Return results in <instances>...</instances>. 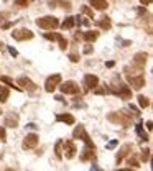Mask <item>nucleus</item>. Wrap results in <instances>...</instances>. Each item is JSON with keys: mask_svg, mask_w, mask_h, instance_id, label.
I'll list each match as a JSON object with an SVG mask.
<instances>
[{"mask_svg": "<svg viewBox=\"0 0 153 171\" xmlns=\"http://www.w3.org/2000/svg\"><path fill=\"white\" fill-rule=\"evenodd\" d=\"M83 13L84 15H87L89 18H94V10H91L89 7H86V5L83 7Z\"/></svg>", "mask_w": 153, "mask_h": 171, "instance_id": "obj_29", "label": "nucleus"}, {"mask_svg": "<svg viewBox=\"0 0 153 171\" xmlns=\"http://www.w3.org/2000/svg\"><path fill=\"white\" fill-rule=\"evenodd\" d=\"M130 110H132L133 114H138V109H137L135 105H132V104H130Z\"/></svg>", "mask_w": 153, "mask_h": 171, "instance_id": "obj_43", "label": "nucleus"}, {"mask_svg": "<svg viewBox=\"0 0 153 171\" xmlns=\"http://www.w3.org/2000/svg\"><path fill=\"white\" fill-rule=\"evenodd\" d=\"M59 84H61V76L59 74H53L50 76L45 82V91L46 92H54V89L58 87Z\"/></svg>", "mask_w": 153, "mask_h": 171, "instance_id": "obj_4", "label": "nucleus"}, {"mask_svg": "<svg viewBox=\"0 0 153 171\" xmlns=\"http://www.w3.org/2000/svg\"><path fill=\"white\" fill-rule=\"evenodd\" d=\"M0 114H2V109H0Z\"/></svg>", "mask_w": 153, "mask_h": 171, "instance_id": "obj_49", "label": "nucleus"}, {"mask_svg": "<svg viewBox=\"0 0 153 171\" xmlns=\"http://www.w3.org/2000/svg\"><path fill=\"white\" fill-rule=\"evenodd\" d=\"M128 82L132 84V87L133 89H137V91H138V89H142L145 86V77L143 76H128Z\"/></svg>", "mask_w": 153, "mask_h": 171, "instance_id": "obj_11", "label": "nucleus"}, {"mask_svg": "<svg viewBox=\"0 0 153 171\" xmlns=\"http://www.w3.org/2000/svg\"><path fill=\"white\" fill-rule=\"evenodd\" d=\"M0 81H2V82H4V84H7L9 87H13V89H15V91H21V89L18 87V86H15V84H13V81L10 79L9 76H0Z\"/></svg>", "mask_w": 153, "mask_h": 171, "instance_id": "obj_22", "label": "nucleus"}, {"mask_svg": "<svg viewBox=\"0 0 153 171\" xmlns=\"http://www.w3.org/2000/svg\"><path fill=\"white\" fill-rule=\"evenodd\" d=\"M12 25H13V21H7V23H2V28H4V30H9Z\"/></svg>", "mask_w": 153, "mask_h": 171, "instance_id": "obj_39", "label": "nucleus"}, {"mask_svg": "<svg viewBox=\"0 0 153 171\" xmlns=\"http://www.w3.org/2000/svg\"><path fill=\"white\" fill-rule=\"evenodd\" d=\"M114 94H117V96H120L122 99H130L132 97V89L128 87V86H125V84H119V87L117 89H110Z\"/></svg>", "mask_w": 153, "mask_h": 171, "instance_id": "obj_6", "label": "nucleus"}, {"mask_svg": "<svg viewBox=\"0 0 153 171\" xmlns=\"http://www.w3.org/2000/svg\"><path fill=\"white\" fill-rule=\"evenodd\" d=\"M109 120L115 122V123H124V125H127L128 123V117L127 115H124V112H112V114H109Z\"/></svg>", "mask_w": 153, "mask_h": 171, "instance_id": "obj_8", "label": "nucleus"}, {"mask_svg": "<svg viewBox=\"0 0 153 171\" xmlns=\"http://www.w3.org/2000/svg\"><path fill=\"white\" fill-rule=\"evenodd\" d=\"M26 127H28L30 130H36V125H35V123H28Z\"/></svg>", "mask_w": 153, "mask_h": 171, "instance_id": "obj_45", "label": "nucleus"}, {"mask_svg": "<svg viewBox=\"0 0 153 171\" xmlns=\"http://www.w3.org/2000/svg\"><path fill=\"white\" fill-rule=\"evenodd\" d=\"M84 86L87 89H95L99 86V77L94 74H86L84 76Z\"/></svg>", "mask_w": 153, "mask_h": 171, "instance_id": "obj_10", "label": "nucleus"}, {"mask_svg": "<svg viewBox=\"0 0 153 171\" xmlns=\"http://www.w3.org/2000/svg\"><path fill=\"white\" fill-rule=\"evenodd\" d=\"M59 91L63 94H78L79 92V86L74 81H66V82L59 84Z\"/></svg>", "mask_w": 153, "mask_h": 171, "instance_id": "obj_5", "label": "nucleus"}, {"mask_svg": "<svg viewBox=\"0 0 153 171\" xmlns=\"http://www.w3.org/2000/svg\"><path fill=\"white\" fill-rule=\"evenodd\" d=\"M5 17H7V13H0V25H2V23H4Z\"/></svg>", "mask_w": 153, "mask_h": 171, "instance_id": "obj_42", "label": "nucleus"}, {"mask_svg": "<svg viewBox=\"0 0 153 171\" xmlns=\"http://www.w3.org/2000/svg\"><path fill=\"white\" fill-rule=\"evenodd\" d=\"M61 36L63 35H59V33H45V38L46 40H51V41H58Z\"/></svg>", "mask_w": 153, "mask_h": 171, "instance_id": "obj_28", "label": "nucleus"}, {"mask_svg": "<svg viewBox=\"0 0 153 171\" xmlns=\"http://www.w3.org/2000/svg\"><path fill=\"white\" fill-rule=\"evenodd\" d=\"M92 53V46L91 45H86L84 46V54H91Z\"/></svg>", "mask_w": 153, "mask_h": 171, "instance_id": "obj_36", "label": "nucleus"}, {"mask_svg": "<svg viewBox=\"0 0 153 171\" xmlns=\"http://www.w3.org/2000/svg\"><path fill=\"white\" fill-rule=\"evenodd\" d=\"M83 38L86 40L87 43H92V41H95V40L99 38V31H95V30H89V31L83 33Z\"/></svg>", "mask_w": 153, "mask_h": 171, "instance_id": "obj_16", "label": "nucleus"}, {"mask_svg": "<svg viewBox=\"0 0 153 171\" xmlns=\"http://www.w3.org/2000/svg\"><path fill=\"white\" fill-rule=\"evenodd\" d=\"M38 145V135L36 133H28L23 140V148H35Z\"/></svg>", "mask_w": 153, "mask_h": 171, "instance_id": "obj_13", "label": "nucleus"}, {"mask_svg": "<svg viewBox=\"0 0 153 171\" xmlns=\"http://www.w3.org/2000/svg\"><path fill=\"white\" fill-rule=\"evenodd\" d=\"M115 171H130V168H124V170H115Z\"/></svg>", "mask_w": 153, "mask_h": 171, "instance_id": "obj_47", "label": "nucleus"}, {"mask_svg": "<svg viewBox=\"0 0 153 171\" xmlns=\"http://www.w3.org/2000/svg\"><path fill=\"white\" fill-rule=\"evenodd\" d=\"M147 61H148V54L145 53V51H138V53H135V56H133V63L138 67H143L145 64H147Z\"/></svg>", "mask_w": 153, "mask_h": 171, "instance_id": "obj_12", "label": "nucleus"}, {"mask_svg": "<svg viewBox=\"0 0 153 171\" xmlns=\"http://www.w3.org/2000/svg\"><path fill=\"white\" fill-rule=\"evenodd\" d=\"M5 125L10 127V128H15L18 125V115H13V114H9L5 117Z\"/></svg>", "mask_w": 153, "mask_h": 171, "instance_id": "obj_15", "label": "nucleus"}, {"mask_svg": "<svg viewBox=\"0 0 153 171\" xmlns=\"http://www.w3.org/2000/svg\"><path fill=\"white\" fill-rule=\"evenodd\" d=\"M63 145H64V151H66V158L73 160L76 156V151H78L74 142H73V140H68V142H63Z\"/></svg>", "mask_w": 153, "mask_h": 171, "instance_id": "obj_7", "label": "nucleus"}, {"mask_svg": "<svg viewBox=\"0 0 153 171\" xmlns=\"http://www.w3.org/2000/svg\"><path fill=\"white\" fill-rule=\"evenodd\" d=\"M105 66H107V67H114V66H115V63H114V61H107Z\"/></svg>", "mask_w": 153, "mask_h": 171, "instance_id": "obj_44", "label": "nucleus"}, {"mask_svg": "<svg viewBox=\"0 0 153 171\" xmlns=\"http://www.w3.org/2000/svg\"><path fill=\"white\" fill-rule=\"evenodd\" d=\"M128 165H130V166H140V165H138V161H137V158H128Z\"/></svg>", "mask_w": 153, "mask_h": 171, "instance_id": "obj_34", "label": "nucleus"}, {"mask_svg": "<svg viewBox=\"0 0 153 171\" xmlns=\"http://www.w3.org/2000/svg\"><path fill=\"white\" fill-rule=\"evenodd\" d=\"M30 2H31V0H15V5L20 7V9H23V7H28Z\"/></svg>", "mask_w": 153, "mask_h": 171, "instance_id": "obj_30", "label": "nucleus"}, {"mask_svg": "<svg viewBox=\"0 0 153 171\" xmlns=\"http://www.w3.org/2000/svg\"><path fill=\"white\" fill-rule=\"evenodd\" d=\"M74 23H76V18H74V17H68L66 20L61 23V26H63L64 30H71L73 26H74Z\"/></svg>", "mask_w": 153, "mask_h": 171, "instance_id": "obj_23", "label": "nucleus"}, {"mask_svg": "<svg viewBox=\"0 0 153 171\" xmlns=\"http://www.w3.org/2000/svg\"><path fill=\"white\" fill-rule=\"evenodd\" d=\"M56 120L58 122H64V123H68V125H73L76 122L74 115H71V114H58L56 115Z\"/></svg>", "mask_w": 153, "mask_h": 171, "instance_id": "obj_14", "label": "nucleus"}, {"mask_svg": "<svg viewBox=\"0 0 153 171\" xmlns=\"http://www.w3.org/2000/svg\"><path fill=\"white\" fill-rule=\"evenodd\" d=\"M92 155H94V146H84L83 153H81V160L87 161L89 158H92Z\"/></svg>", "mask_w": 153, "mask_h": 171, "instance_id": "obj_19", "label": "nucleus"}, {"mask_svg": "<svg viewBox=\"0 0 153 171\" xmlns=\"http://www.w3.org/2000/svg\"><path fill=\"white\" fill-rule=\"evenodd\" d=\"M7 140V133H5V128L0 127V142H5Z\"/></svg>", "mask_w": 153, "mask_h": 171, "instance_id": "obj_33", "label": "nucleus"}, {"mask_svg": "<svg viewBox=\"0 0 153 171\" xmlns=\"http://www.w3.org/2000/svg\"><path fill=\"white\" fill-rule=\"evenodd\" d=\"M135 128H137V133L140 135V138H142V140H143V142H147V140H150V138H148V135H147V133H145V132H143V127H142V123H137V127H135Z\"/></svg>", "mask_w": 153, "mask_h": 171, "instance_id": "obj_24", "label": "nucleus"}, {"mask_svg": "<svg viewBox=\"0 0 153 171\" xmlns=\"http://www.w3.org/2000/svg\"><path fill=\"white\" fill-rule=\"evenodd\" d=\"M147 127H148V130H152V127H153V125H152V120L147 122Z\"/></svg>", "mask_w": 153, "mask_h": 171, "instance_id": "obj_46", "label": "nucleus"}, {"mask_svg": "<svg viewBox=\"0 0 153 171\" xmlns=\"http://www.w3.org/2000/svg\"><path fill=\"white\" fill-rule=\"evenodd\" d=\"M12 36L17 41H25V40H31L33 38V31L28 28H18V30H13L12 31Z\"/></svg>", "mask_w": 153, "mask_h": 171, "instance_id": "obj_3", "label": "nucleus"}, {"mask_svg": "<svg viewBox=\"0 0 153 171\" xmlns=\"http://www.w3.org/2000/svg\"><path fill=\"white\" fill-rule=\"evenodd\" d=\"M69 59L73 61V63H78V61H79V56H78L76 53H71V54H69Z\"/></svg>", "mask_w": 153, "mask_h": 171, "instance_id": "obj_35", "label": "nucleus"}, {"mask_svg": "<svg viewBox=\"0 0 153 171\" xmlns=\"http://www.w3.org/2000/svg\"><path fill=\"white\" fill-rule=\"evenodd\" d=\"M7 99H9V89H4V87H2V91H0V104L7 102Z\"/></svg>", "mask_w": 153, "mask_h": 171, "instance_id": "obj_27", "label": "nucleus"}, {"mask_svg": "<svg viewBox=\"0 0 153 171\" xmlns=\"http://www.w3.org/2000/svg\"><path fill=\"white\" fill-rule=\"evenodd\" d=\"M117 143H119L117 140H112V142H109V143H107V148H109V150H112L114 146H117Z\"/></svg>", "mask_w": 153, "mask_h": 171, "instance_id": "obj_37", "label": "nucleus"}, {"mask_svg": "<svg viewBox=\"0 0 153 171\" xmlns=\"http://www.w3.org/2000/svg\"><path fill=\"white\" fill-rule=\"evenodd\" d=\"M61 146H63V140H58V142H56V145H54V153H56V156H58V158H63Z\"/></svg>", "mask_w": 153, "mask_h": 171, "instance_id": "obj_25", "label": "nucleus"}, {"mask_svg": "<svg viewBox=\"0 0 153 171\" xmlns=\"http://www.w3.org/2000/svg\"><path fill=\"white\" fill-rule=\"evenodd\" d=\"M9 51H10V54H12V56H18V51L15 50V48H12V46L9 48Z\"/></svg>", "mask_w": 153, "mask_h": 171, "instance_id": "obj_40", "label": "nucleus"}, {"mask_svg": "<svg viewBox=\"0 0 153 171\" xmlns=\"http://www.w3.org/2000/svg\"><path fill=\"white\" fill-rule=\"evenodd\" d=\"M89 2H91V5L95 10H105L109 7V4L105 0H89Z\"/></svg>", "mask_w": 153, "mask_h": 171, "instance_id": "obj_20", "label": "nucleus"}, {"mask_svg": "<svg viewBox=\"0 0 153 171\" xmlns=\"http://www.w3.org/2000/svg\"><path fill=\"white\" fill-rule=\"evenodd\" d=\"M138 104H140V107H148L150 105V99L148 97H145V96H138Z\"/></svg>", "mask_w": 153, "mask_h": 171, "instance_id": "obj_26", "label": "nucleus"}, {"mask_svg": "<svg viewBox=\"0 0 153 171\" xmlns=\"http://www.w3.org/2000/svg\"><path fill=\"white\" fill-rule=\"evenodd\" d=\"M7 171H12V170H7Z\"/></svg>", "mask_w": 153, "mask_h": 171, "instance_id": "obj_50", "label": "nucleus"}, {"mask_svg": "<svg viewBox=\"0 0 153 171\" xmlns=\"http://www.w3.org/2000/svg\"><path fill=\"white\" fill-rule=\"evenodd\" d=\"M36 25L43 30H53V28H58L59 26V20L53 15H46V17H41L36 20Z\"/></svg>", "mask_w": 153, "mask_h": 171, "instance_id": "obj_1", "label": "nucleus"}, {"mask_svg": "<svg viewBox=\"0 0 153 171\" xmlns=\"http://www.w3.org/2000/svg\"><path fill=\"white\" fill-rule=\"evenodd\" d=\"M130 150H132V143H125V145L122 146V148H120L119 155H117V163L122 161V158H124V156H125V155H127Z\"/></svg>", "mask_w": 153, "mask_h": 171, "instance_id": "obj_18", "label": "nucleus"}, {"mask_svg": "<svg viewBox=\"0 0 153 171\" xmlns=\"http://www.w3.org/2000/svg\"><path fill=\"white\" fill-rule=\"evenodd\" d=\"M48 5H50V7H56V5H61L63 9H66V10H69V9H71V2H66V0H50V2H48Z\"/></svg>", "mask_w": 153, "mask_h": 171, "instance_id": "obj_21", "label": "nucleus"}, {"mask_svg": "<svg viewBox=\"0 0 153 171\" xmlns=\"http://www.w3.org/2000/svg\"><path fill=\"white\" fill-rule=\"evenodd\" d=\"M142 160H143L145 163L150 160V150H143V153H142Z\"/></svg>", "mask_w": 153, "mask_h": 171, "instance_id": "obj_32", "label": "nucleus"}, {"mask_svg": "<svg viewBox=\"0 0 153 171\" xmlns=\"http://www.w3.org/2000/svg\"><path fill=\"white\" fill-rule=\"evenodd\" d=\"M152 2H153V0H140V4H142V5H150Z\"/></svg>", "mask_w": 153, "mask_h": 171, "instance_id": "obj_41", "label": "nucleus"}, {"mask_svg": "<svg viewBox=\"0 0 153 171\" xmlns=\"http://www.w3.org/2000/svg\"><path fill=\"white\" fill-rule=\"evenodd\" d=\"M97 25H99L102 30H110L112 21H110V18H109L107 15H104V17H100L99 20H97Z\"/></svg>", "mask_w": 153, "mask_h": 171, "instance_id": "obj_17", "label": "nucleus"}, {"mask_svg": "<svg viewBox=\"0 0 153 171\" xmlns=\"http://www.w3.org/2000/svg\"><path fill=\"white\" fill-rule=\"evenodd\" d=\"M0 91H2V86H0Z\"/></svg>", "mask_w": 153, "mask_h": 171, "instance_id": "obj_48", "label": "nucleus"}, {"mask_svg": "<svg viewBox=\"0 0 153 171\" xmlns=\"http://www.w3.org/2000/svg\"><path fill=\"white\" fill-rule=\"evenodd\" d=\"M58 43H59V48H61V50H66V48H68V40H66L64 36H61V38H59V40H58Z\"/></svg>", "mask_w": 153, "mask_h": 171, "instance_id": "obj_31", "label": "nucleus"}, {"mask_svg": "<svg viewBox=\"0 0 153 171\" xmlns=\"http://www.w3.org/2000/svg\"><path fill=\"white\" fill-rule=\"evenodd\" d=\"M18 84H20L21 87L20 89H26V91H36V86H35V82L31 79H28V77H25V76H21V77H18V81H17Z\"/></svg>", "mask_w": 153, "mask_h": 171, "instance_id": "obj_9", "label": "nucleus"}, {"mask_svg": "<svg viewBox=\"0 0 153 171\" xmlns=\"http://www.w3.org/2000/svg\"><path fill=\"white\" fill-rule=\"evenodd\" d=\"M73 137L79 138V140H83V142L86 143V146H94V143H92V140L89 138V135H87L86 128H84L83 125H78V127H76L74 132H73Z\"/></svg>", "mask_w": 153, "mask_h": 171, "instance_id": "obj_2", "label": "nucleus"}, {"mask_svg": "<svg viewBox=\"0 0 153 171\" xmlns=\"http://www.w3.org/2000/svg\"><path fill=\"white\" fill-rule=\"evenodd\" d=\"M94 92H95V94H105V92H107V89H102V87H95V89H94Z\"/></svg>", "mask_w": 153, "mask_h": 171, "instance_id": "obj_38", "label": "nucleus"}]
</instances>
